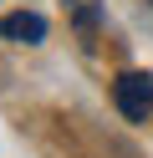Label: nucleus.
<instances>
[{"mask_svg": "<svg viewBox=\"0 0 153 158\" xmlns=\"http://www.w3.org/2000/svg\"><path fill=\"white\" fill-rule=\"evenodd\" d=\"M112 102H117V112L128 123H148V112H153V77L148 72H117Z\"/></svg>", "mask_w": 153, "mask_h": 158, "instance_id": "1", "label": "nucleus"}, {"mask_svg": "<svg viewBox=\"0 0 153 158\" xmlns=\"http://www.w3.org/2000/svg\"><path fill=\"white\" fill-rule=\"evenodd\" d=\"M0 36L5 41H20V46H36V41H46V15L10 10V15H0Z\"/></svg>", "mask_w": 153, "mask_h": 158, "instance_id": "2", "label": "nucleus"}, {"mask_svg": "<svg viewBox=\"0 0 153 158\" xmlns=\"http://www.w3.org/2000/svg\"><path fill=\"white\" fill-rule=\"evenodd\" d=\"M148 5H153V0H148Z\"/></svg>", "mask_w": 153, "mask_h": 158, "instance_id": "3", "label": "nucleus"}]
</instances>
